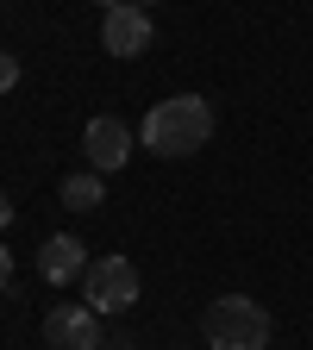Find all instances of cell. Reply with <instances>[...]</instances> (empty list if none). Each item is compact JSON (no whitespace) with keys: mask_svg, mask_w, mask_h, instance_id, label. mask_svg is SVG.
Segmentation results:
<instances>
[{"mask_svg":"<svg viewBox=\"0 0 313 350\" xmlns=\"http://www.w3.org/2000/svg\"><path fill=\"white\" fill-rule=\"evenodd\" d=\"M138 138H145V150H157V157H195V150H207V138H213V107H207L201 94H169V100H157V107L145 113Z\"/></svg>","mask_w":313,"mask_h":350,"instance_id":"1","label":"cell"},{"mask_svg":"<svg viewBox=\"0 0 313 350\" xmlns=\"http://www.w3.org/2000/svg\"><path fill=\"white\" fill-rule=\"evenodd\" d=\"M201 338H207V350H270L276 319H270V306L251 300V294H219L201 313Z\"/></svg>","mask_w":313,"mask_h":350,"instance_id":"2","label":"cell"},{"mask_svg":"<svg viewBox=\"0 0 313 350\" xmlns=\"http://www.w3.org/2000/svg\"><path fill=\"white\" fill-rule=\"evenodd\" d=\"M82 300L95 306V313H132V300H138V269H132L125 256H95L82 275Z\"/></svg>","mask_w":313,"mask_h":350,"instance_id":"3","label":"cell"},{"mask_svg":"<svg viewBox=\"0 0 313 350\" xmlns=\"http://www.w3.org/2000/svg\"><path fill=\"white\" fill-rule=\"evenodd\" d=\"M101 313L88 300H57L51 313H44V344L51 350H101Z\"/></svg>","mask_w":313,"mask_h":350,"instance_id":"4","label":"cell"},{"mask_svg":"<svg viewBox=\"0 0 313 350\" xmlns=\"http://www.w3.org/2000/svg\"><path fill=\"white\" fill-rule=\"evenodd\" d=\"M82 150H88V169H95V175L125 169V157H132V125L113 119V113H95L88 131H82Z\"/></svg>","mask_w":313,"mask_h":350,"instance_id":"5","label":"cell"},{"mask_svg":"<svg viewBox=\"0 0 313 350\" xmlns=\"http://www.w3.org/2000/svg\"><path fill=\"white\" fill-rule=\"evenodd\" d=\"M151 38H157V25H151L145 7H107V19H101V44H107L113 57H145Z\"/></svg>","mask_w":313,"mask_h":350,"instance_id":"6","label":"cell"},{"mask_svg":"<svg viewBox=\"0 0 313 350\" xmlns=\"http://www.w3.org/2000/svg\"><path fill=\"white\" fill-rule=\"evenodd\" d=\"M38 275H44V282H57V288H69L75 275H88V244L69 238V232L44 238V250H38Z\"/></svg>","mask_w":313,"mask_h":350,"instance_id":"7","label":"cell"},{"mask_svg":"<svg viewBox=\"0 0 313 350\" xmlns=\"http://www.w3.org/2000/svg\"><path fill=\"white\" fill-rule=\"evenodd\" d=\"M101 200H107V182H101L95 169H82V175H69V182H63V206H69V213H95Z\"/></svg>","mask_w":313,"mask_h":350,"instance_id":"8","label":"cell"},{"mask_svg":"<svg viewBox=\"0 0 313 350\" xmlns=\"http://www.w3.org/2000/svg\"><path fill=\"white\" fill-rule=\"evenodd\" d=\"M13 88H19V57L0 51V94H13Z\"/></svg>","mask_w":313,"mask_h":350,"instance_id":"9","label":"cell"},{"mask_svg":"<svg viewBox=\"0 0 313 350\" xmlns=\"http://www.w3.org/2000/svg\"><path fill=\"white\" fill-rule=\"evenodd\" d=\"M7 282H13V250L0 244V288H7Z\"/></svg>","mask_w":313,"mask_h":350,"instance_id":"10","label":"cell"},{"mask_svg":"<svg viewBox=\"0 0 313 350\" xmlns=\"http://www.w3.org/2000/svg\"><path fill=\"white\" fill-rule=\"evenodd\" d=\"M7 226H13V200L0 194V232H7Z\"/></svg>","mask_w":313,"mask_h":350,"instance_id":"11","label":"cell"},{"mask_svg":"<svg viewBox=\"0 0 313 350\" xmlns=\"http://www.w3.org/2000/svg\"><path fill=\"white\" fill-rule=\"evenodd\" d=\"M132 7H151V0H132Z\"/></svg>","mask_w":313,"mask_h":350,"instance_id":"12","label":"cell"}]
</instances>
